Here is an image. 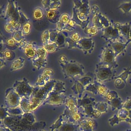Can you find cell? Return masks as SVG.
I'll return each instance as SVG.
<instances>
[{"instance_id":"6da1fadb","label":"cell","mask_w":131,"mask_h":131,"mask_svg":"<svg viewBox=\"0 0 131 131\" xmlns=\"http://www.w3.org/2000/svg\"><path fill=\"white\" fill-rule=\"evenodd\" d=\"M60 64L66 78H71L75 80L77 79V77L84 76L85 67L75 60L67 61Z\"/></svg>"},{"instance_id":"7a4b0ae2","label":"cell","mask_w":131,"mask_h":131,"mask_svg":"<svg viewBox=\"0 0 131 131\" xmlns=\"http://www.w3.org/2000/svg\"><path fill=\"white\" fill-rule=\"evenodd\" d=\"M116 67L109 65L96 64L95 70L96 78L100 82L112 80L115 77Z\"/></svg>"},{"instance_id":"3957f363","label":"cell","mask_w":131,"mask_h":131,"mask_svg":"<svg viewBox=\"0 0 131 131\" xmlns=\"http://www.w3.org/2000/svg\"><path fill=\"white\" fill-rule=\"evenodd\" d=\"M116 56L112 47L109 44H107L103 48L99 64L111 65L116 68L118 65L116 61Z\"/></svg>"},{"instance_id":"277c9868","label":"cell","mask_w":131,"mask_h":131,"mask_svg":"<svg viewBox=\"0 0 131 131\" xmlns=\"http://www.w3.org/2000/svg\"><path fill=\"white\" fill-rule=\"evenodd\" d=\"M73 2L74 6L73 10L75 12L78 18L82 21L87 19L90 12L89 1L74 0Z\"/></svg>"},{"instance_id":"5b68a950","label":"cell","mask_w":131,"mask_h":131,"mask_svg":"<svg viewBox=\"0 0 131 131\" xmlns=\"http://www.w3.org/2000/svg\"><path fill=\"white\" fill-rule=\"evenodd\" d=\"M20 10V8L18 6L16 1L12 0L8 1L5 16L4 19L6 20H13L17 23H19Z\"/></svg>"},{"instance_id":"8992f818","label":"cell","mask_w":131,"mask_h":131,"mask_svg":"<svg viewBox=\"0 0 131 131\" xmlns=\"http://www.w3.org/2000/svg\"><path fill=\"white\" fill-rule=\"evenodd\" d=\"M113 26L110 24L108 27L103 29V34L101 38L104 39L106 42H114L119 37L120 34L118 30Z\"/></svg>"},{"instance_id":"52a82bcc","label":"cell","mask_w":131,"mask_h":131,"mask_svg":"<svg viewBox=\"0 0 131 131\" xmlns=\"http://www.w3.org/2000/svg\"><path fill=\"white\" fill-rule=\"evenodd\" d=\"M94 42L92 38H84L80 39L77 43V48L82 50L85 54L91 53L94 47Z\"/></svg>"},{"instance_id":"ba28073f","label":"cell","mask_w":131,"mask_h":131,"mask_svg":"<svg viewBox=\"0 0 131 131\" xmlns=\"http://www.w3.org/2000/svg\"><path fill=\"white\" fill-rule=\"evenodd\" d=\"M36 46L37 43L36 42H27L26 45L22 50L29 59L31 60L37 59L38 57L36 50Z\"/></svg>"},{"instance_id":"9c48e42d","label":"cell","mask_w":131,"mask_h":131,"mask_svg":"<svg viewBox=\"0 0 131 131\" xmlns=\"http://www.w3.org/2000/svg\"><path fill=\"white\" fill-rule=\"evenodd\" d=\"M113 25L115 28L118 29L119 34H121L127 41L130 39L129 33L131 29V22L129 23H126L123 25L119 23H115Z\"/></svg>"},{"instance_id":"30bf717a","label":"cell","mask_w":131,"mask_h":131,"mask_svg":"<svg viewBox=\"0 0 131 131\" xmlns=\"http://www.w3.org/2000/svg\"><path fill=\"white\" fill-rule=\"evenodd\" d=\"M130 42H131V39L129 40L125 43L117 41H114L110 42L108 44L112 47L116 57L119 53L124 51L128 46V44Z\"/></svg>"},{"instance_id":"8fae6325","label":"cell","mask_w":131,"mask_h":131,"mask_svg":"<svg viewBox=\"0 0 131 131\" xmlns=\"http://www.w3.org/2000/svg\"><path fill=\"white\" fill-rule=\"evenodd\" d=\"M80 126L82 131H94L97 128V123L95 120L90 119L81 122Z\"/></svg>"},{"instance_id":"7c38bea8","label":"cell","mask_w":131,"mask_h":131,"mask_svg":"<svg viewBox=\"0 0 131 131\" xmlns=\"http://www.w3.org/2000/svg\"><path fill=\"white\" fill-rule=\"evenodd\" d=\"M61 15L58 10H50L47 11V17L52 23L57 24L60 19Z\"/></svg>"},{"instance_id":"4fadbf2b","label":"cell","mask_w":131,"mask_h":131,"mask_svg":"<svg viewBox=\"0 0 131 131\" xmlns=\"http://www.w3.org/2000/svg\"><path fill=\"white\" fill-rule=\"evenodd\" d=\"M68 33L66 31H62L60 32L56 39L55 42L59 47V49L64 47L66 43V39L68 37Z\"/></svg>"},{"instance_id":"5bb4252c","label":"cell","mask_w":131,"mask_h":131,"mask_svg":"<svg viewBox=\"0 0 131 131\" xmlns=\"http://www.w3.org/2000/svg\"><path fill=\"white\" fill-rule=\"evenodd\" d=\"M93 83L95 84V86L98 90L99 94L103 98L106 99V96L110 90L108 89L105 86L96 80V79L95 78L94 79Z\"/></svg>"},{"instance_id":"9a60e30c","label":"cell","mask_w":131,"mask_h":131,"mask_svg":"<svg viewBox=\"0 0 131 131\" xmlns=\"http://www.w3.org/2000/svg\"><path fill=\"white\" fill-rule=\"evenodd\" d=\"M71 19L67 14H63L61 15L59 21L57 23L56 29L60 32L62 31L66 24L69 23Z\"/></svg>"},{"instance_id":"2e32d148","label":"cell","mask_w":131,"mask_h":131,"mask_svg":"<svg viewBox=\"0 0 131 131\" xmlns=\"http://www.w3.org/2000/svg\"><path fill=\"white\" fill-rule=\"evenodd\" d=\"M108 103L111 106L112 111L113 112L116 110H120L122 109L123 108L124 104L123 103V101L121 98L119 97L111 101H108Z\"/></svg>"},{"instance_id":"e0dca14e","label":"cell","mask_w":131,"mask_h":131,"mask_svg":"<svg viewBox=\"0 0 131 131\" xmlns=\"http://www.w3.org/2000/svg\"><path fill=\"white\" fill-rule=\"evenodd\" d=\"M78 103L79 106H82L83 108L90 105H92L94 106L96 103L95 102V99L94 98L87 97L86 94L82 99L79 100Z\"/></svg>"},{"instance_id":"ac0fdd59","label":"cell","mask_w":131,"mask_h":131,"mask_svg":"<svg viewBox=\"0 0 131 131\" xmlns=\"http://www.w3.org/2000/svg\"><path fill=\"white\" fill-rule=\"evenodd\" d=\"M33 65L38 70L46 67L47 64V60L46 59L37 58L32 59Z\"/></svg>"},{"instance_id":"d6986e66","label":"cell","mask_w":131,"mask_h":131,"mask_svg":"<svg viewBox=\"0 0 131 131\" xmlns=\"http://www.w3.org/2000/svg\"><path fill=\"white\" fill-rule=\"evenodd\" d=\"M25 60L24 58L21 57H19L14 60L10 67V71H14L22 68L23 66Z\"/></svg>"},{"instance_id":"ffe728a7","label":"cell","mask_w":131,"mask_h":131,"mask_svg":"<svg viewBox=\"0 0 131 131\" xmlns=\"http://www.w3.org/2000/svg\"><path fill=\"white\" fill-rule=\"evenodd\" d=\"M19 43L13 37L8 39L6 42V47L9 50H16L19 48Z\"/></svg>"},{"instance_id":"44dd1931","label":"cell","mask_w":131,"mask_h":131,"mask_svg":"<svg viewBox=\"0 0 131 131\" xmlns=\"http://www.w3.org/2000/svg\"><path fill=\"white\" fill-rule=\"evenodd\" d=\"M16 53L13 50H6L3 53H1V57H4L6 59L12 61L16 58Z\"/></svg>"},{"instance_id":"7402d4cb","label":"cell","mask_w":131,"mask_h":131,"mask_svg":"<svg viewBox=\"0 0 131 131\" xmlns=\"http://www.w3.org/2000/svg\"><path fill=\"white\" fill-rule=\"evenodd\" d=\"M94 108L101 113L108 112V104L106 103L98 102L95 104Z\"/></svg>"},{"instance_id":"603a6c76","label":"cell","mask_w":131,"mask_h":131,"mask_svg":"<svg viewBox=\"0 0 131 131\" xmlns=\"http://www.w3.org/2000/svg\"><path fill=\"white\" fill-rule=\"evenodd\" d=\"M36 50L38 58L46 59L47 56V52L44 47H38L37 46Z\"/></svg>"},{"instance_id":"cb8c5ba5","label":"cell","mask_w":131,"mask_h":131,"mask_svg":"<svg viewBox=\"0 0 131 131\" xmlns=\"http://www.w3.org/2000/svg\"><path fill=\"white\" fill-rule=\"evenodd\" d=\"M74 81H75V84L73 86V88L75 89L77 93L79 94L80 97L82 96V93L85 90V88L79 80H75Z\"/></svg>"},{"instance_id":"d4e9b609","label":"cell","mask_w":131,"mask_h":131,"mask_svg":"<svg viewBox=\"0 0 131 131\" xmlns=\"http://www.w3.org/2000/svg\"><path fill=\"white\" fill-rule=\"evenodd\" d=\"M50 79V76L46 74H43L39 75L38 77V80L36 83L37 85H43L46 84L47 81Z\"/></svg>"},{"instance_id":"484cf974","label":"cell","mask_w":131,"mask_h":131,"mask_svg":"<svg viewBox=\"0 0 131 131\" xmlns=\"http://www.w3.org/2000/svg\"><path fill=\"white\" fill-rule=\"evenodd\" d=\"M33 17L34 19L36 20H40L43 17V12L41 7H37L34 9Z\"/></svg>"},{"instance_id":"4316f807","label":"cell","mask_w":131,"mask_h":131,"mask_svg":"<svg viewBox=\"0 0 131 131\" xmlns=\"http://www.w3.org/2000/svg\"><path fill=\"white\" fill-rule=\"evenodd\" d=\"M44 48L47 52L50 53L58 51L59 50V47L56 42L49 43L46 46H44Z\"/></svg>"},{"instance_id":"83f0119b","label":"cell","mask_w":131,"mask_h":131,"mask_svg":"<svg viewBox=\"0 0 131 131\" xmlns=\"http://www.w3.org/2000/svg\"><path fill=\"white\" fill-rule=\"evenodd\" d=\"M96 14L99 19L100 23L104 27V28L108 27L110 25V24L108 19L105 16L103 15L101 13H99Z\"/></svg>"},{"instance_id":"f1b7e54d","label":"cell","mask_w":131,"mask_h":131,"mask_svg":"<svg viewBox=\"0 0 131 131\" xmlns=\"http://www.w3.org/2000/svg\"><path fill=\"white\" fill-rule=\"evenodd\" d=\"M118 9H121L125 13H128L131 10V2L123 3L119 6Z\"/></svg>"},{"instance_id":"f546056e","label":"cell","mask_w":131,"mask_h":131,"mask_svg":"<svg viewBox=\"0 0 131 131\" xmlns=\"http://www.w3.org/2000/svg\"><path fill=\"white\" fill-rule=\"evenodd\" d=\"M131 69V67H128V69H126V70H125L124 72H123L122 74L119 75L117 77H115L114 79H116V78H119L126 83V79L128 78L129 75L131 74V72L130 71V70Z\"/></svg>"},{"instance_id":"4dcf8cb0","label":"cell","mask_w":131,"mask_h":131,"mask_svg":"<svg viewBox=\"0 0 131 131\" xmlns=\"http://www.w3.org/2000/svg\"><path fill=\"white\" fill-rule=\"evenodd\" d=\"M92 23V26L96 27L98 30L101 29H103L104 28V27L100 23L99 19L96 14L93 17Z\"/></svg>"},{"instance_id":"1f68e13d","label":"cell","mask_w":131,"mask_h":131,"mask_svg":"<svg viewBox=\"0 0 131 131\" xmlns=\"http://www.w3.org/2000/svg\"><path fill=\"white\" fill-rule=\"evenodd\" d=\"M50 35L49 30H46L43 32L42 36V40L43 47L49 44V42Z\"/></svg>"},{"instance_id":"d6a6232c","label":"cell","mask_w":131,"mask_h":131,"mask_svg":"<svg viewBox=\"0 0 131 131\" xmlns=\"http://www.w3.org/2000/svg\"><path fill=\"white\" fill-rule=\"evenodd\" d=\"M123 108L128 111V117L131 118V96L127 98L126 101L123 104Z\"/></svg>"},{"instance_id":"836d02e7","label":"cell","mask_w":131,"mask_h":131,"mask_svg":"<svg viewBox=\"0 0 131 131\" xmlns=\"http://www.w3.org/2000/svg\"><path fill=\"white\" fill-rule=\"evenodd\" d=\"M49 31L50 35L49 42H51V43L55 42L56 39L60 31L57 30L56 29L53 30L50 29L49 30Z\"/></svg>"},{"instance_id":"e575fe53","label":"cell","mask_w":131,"mask_h":131,"mask_svg":"<svg viewBox=\"0 0 131 131\" xmlns=\"http://www.w3.org/2000/svg\"><path fill=\"white\" fill-rule=\"evenodd\" d=\"M61 4L60 1H50L49 6L47 11L50 10H57L59 8Z\"/></svg>"},{"instance_id":"d590c367","label":"cell","mask_w":131,"mask_h":131,"mask_svg":"<svg viewBox=\"0 0 131 131\" xmlns=\"http://www.w3.org/2000/svg\"><path fill=\"white\" fill-rule=\"evenodd\" d=\"M108 121L109 122V124L112 126H114V125L116 124L118 125L120 122L123 121L122 120L120 119L118 116L116 114H114L112 117L109 119Z\"/></svg>"},{"instance_id":"8d00e7d4","label":"cell","mask_w":131,"mask_h":131,"mask_svg":"<svg viewBox=\"0 0 131 131\" xmlns=\"http://www.w3.org/2000/svg\"><path fill=\"white\" fill-rule=\"evenodd\" d=\"M23 32L22 30H20L19 31L14 32L12 35V37L14 38L17 42H20L22 40L24 39L23 37Z\"/></svg>"},{"instance_id":"74e56055","label":"cell","mask_w":131,"mask_h":131,"mask_svg":"<svg viewBox=\"0 0 131 131\" xmlns=\"http://www.w3.org/2000/svg\"><path fill=\"white\" fill-rule=\"evenodd\" d=\"M128 111L125 109L122 108L119 111L118 116L122 121H125V119L128 117Z\"/></svg>"},{"instance_id":"f35d334b","label":"cell","mask_w":131,"mask_h":131,"mask_svg":"<svg viewBox=\"0 0 131 131\" xmlns=\"http://www.w3.org/2000/svg\"><path fill=\"white\" fill-rule=\"evenodd\" d=\"M85 90L89 92H91L95 95H97L99 94L98 90L94 83H90L87 85L86 86Z\"/></svg>"},{"instance_id":"ab89813d","label":"cell","mask_w":131,"mask_h":131,"mask_svg":"<svg viewBox=\"0 0 131 131\" xmlns=\"http://www.w3.org/2000/svg\"><path fill=\"white\" fill-rule=\"evenodd\" d=\"M76 80H79L84 87L90 83L92 80V78L89 77H83Z\"/></svg>"},{"instance_id":"60d3db41","label":"cell","mask_w":131,"mask_h":131,"mask_svg":"<svg viewBox=\"0 0 131 131\" xmlns=\"http://www.w3.org/2000/svg\"><path fill=\"white\" fill-rule=\"evenodd\" d=\"M115 82V86L118 89H123L126 85V83L119 78H116Z\"/></svg>"},{"instance_id":"b9f144b4","label":"cell","mask_w":131,"mask_h":131,"mask_svg":"<svg viewBox=\"0 0 131 131\" xmlns=\"http://www.w3.org/2000/svg\"><path fill=\"white\" fill-rule=\"evenodd\" d=\"M19 14L20 20L19 23H20L22 26V27H23V25L24 24L29 22L30 20L25 16L24 13L21 11V9L20 10Z\"/></svg>"},{"instance_id":"7bdbcfd3","label":"cell","mask_w":131,"mask_h":131,"mask_svg":"<svg viewBox=\"0 0 131 131\" xmlns=\"http://www.w3.org/2000/svg\"><path fill=\"white\" fill-rule=\"evenodd\" d=\"M84 112L86 115L89 117L92 118L94 110H95L94 106L92 105L89 106L84 107Z\"/></svg>"},{"instance_id":"ee69618b","label":"cell","mask_w":131,"mask_h":131,"mask_svg":"<svg viewBox=\"0 0 131 131\" xmlns=\"http://www.w3.org/2000/svg\"><path fill=\"white\" fill-rule=\"evenodd\" d=\"M118 97V95L117 92L114 90L109 91L106 96V99L108 100V101H111L114 99H116Z\"/></svg>"},{"instance_id":"f6af8a7d","label":"cell","mask_w":131,"mask_h":131,"mask_svg":"<svg viewBox=\"0 0 131 131\" xmlns=\"http://www.w3.org/2000/svg\"><path fill=\"white\" fill-rule=\"evenodd\" d=\"M30 28H31V24L29 23H27L24 24L21 29L23 34L24 35L29 34L30 32Z\"/></svg>"},{"instance_id":"bcb514c9","label":"cell","mask_w":131,"mask_h":131,"mask_svg":"<svg viewBox=\"0 0 131 131\" xmlns=\"http://www.w3.org/2000/svg\"><path fill=\"white\" fill-rule=\"evenodd\" d=\"M77 43L73 40L70 37H68L66 39V43L68 44V49H72L73 48H77Z\"/></svg>"},{"instance_id":"7dc6e473","label":"cell","mask_w":131,"mask_h":131,"mask_svg":"<svg viewBox=\"0 0 131 131\" xmlns=\"http://www.w3.org/2000/svg\"><path fill=\"white\" fill-rule=\"evenodd\" d=\"M75 24H76L71 19L70 22L66 24L63 30H67L68 31L73 30L75 29Z\"/></svg>"},{"instance_id":"c3c4849f","label":"cell","mask_w":131,"mask_h":131,"mask_svg":"<svg viewBox=\"0 0 131 131\" xmlns=\"http://www.w3.org/2000/svg\"><path fill=\"white\" fill-rule=\"evenodd\" d=\"M70 37L75 42H77L80 39V36L79 32H77L73 34Z\"/></svg>"},{"instance_id":"681fc988","label":"cell","mask_w":131,"mask_h":131,"mask_svg":"<svg viewBox=\"0 0 131 131\" xmlns=\"http://www.w3.org/2000/svg\"><path fill=\"white\" fill-rule=\"evenodd\" d=\"M99 8L97 6L94 5L91 7V9H90V12L93 14L95 15L96 14L99 13L98 12H99Z\"/></svg>"},{"instance_id":"f907efd6","label":"cell","mask_w":131,"mask_h":131,"mask_svg":"<svg viewBox=\"0 0 131 131\" xmlns=\"http://www.w3.org/2000/svg\"><path fill=\"white\" fill-rule=\"evenodd\" d=\"M27 42L25 39H23L21 41H20L19 43V49L20 50H22L24 48V47L26 46L27 43Z\"/></svg>"},{"instance_id":"816d5d0a","label":"cell","mask_w":131,"mask_h":131,"mask_svg":"<svg viewBox=\"0 0 131 131\" xmlns=\"http://www.w3.org/2000/svg\"><path fill=\"white\" fill-rule=\"evenodd\" d=\"M53 73H54V72L53 70L49 69H46L43 72V74H46L49 76L53 75Z\"/></svg>"},{"instance_id":"f5cc1de1","label":"cell","mask_w":131,"mask_h":131,"mask_svg":"<svg viewBox=\"0 0 131 131\" xmlns=\"http://www.w3.org/2000/svg\"><path fill=\"white\" fill-rule=\"evenodd\" d=\"M59 62L60 63H64L67 61H68L67 60V57L65 55H61L60 57L59 60Z\"/></svg>"},{"instance_id":"db71d44e","label":"cell","mask_w":131,"mask_h":131,"mask_svg":"<svg viewBox=\"0 0 131 131\" xmlns=\"http://www.w3.org/2000/svg\"><path fill=\"white\" fill-rule=\"evenodd\" d=\"M5 60H6V59L4 58V57H1V58H0V62H1L0 67H1V69L3 67L6 65L7 63L6 61H5Z\"/></svg>"},{"instance_id":"11a10c76","label":"cell","mask_w":131,"mask_h":131,"mask_svg":"<svg viewBox=\"0 0 131 131\" xmlns=\"http://www.w3.org/2000/svg\"><path fill=\"white\" fill-rule=\"evenodd\" d=\"M125 121H126V122L129 123L131 125V118H129V117H128V118H126L125 119Z\"/></svg>"},{"instance_id":"9f6ffc18","label":"cell","mask_w":131,"mask_h":131,"mask_svg":"<svg viewBox=\"0 0 131 131\" xmlns=\"http://www.w3.org/2000/svg\"><path fill=\"white\" fill-rule=\"evenodd\" d=\"M129 36H130V39H131V29H130V33H129Z\"/></svg>"},{"instance_id":"6f0895ef","label":"cell","mask_w":131,"mask_h":131,"mask_svg":"<svg viewBox=\"0 0 131 131\" xmlns=\"http://www.w3.org/2000/svg\"><path fill=\"white\" fill-rule=\"evenodd\" d=\"M126 131H131V129H127Z\"/></svg>"},{"instance_id":"680465c9","label":"cell","mask_w":131,"mask_h":131,"mask_svg":"<svg viewBox=\"0 0 131 131\" xmlns=\"http://www.w3.org/2000/svg\"></svg>"}]
</instances>
